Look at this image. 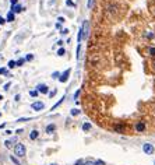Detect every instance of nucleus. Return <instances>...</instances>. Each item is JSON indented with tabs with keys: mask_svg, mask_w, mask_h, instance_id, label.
Here are the masks:
<instances>
[{
	"mask_svg": "<svg viewBox=\"0 0 155 165\" xmlns=\"http://www.w3.org/2000/svg\"><path fill=\"white\" fill-rule=\"evenodd\" d=\"M4 126H6V123H1L0 125V129H4Z\"/></svg>",
	"mask_w": 155,
	"mask_h": 165,
	"instance_id": "43",
	"label": "nucleus"
},
{
	"mask_svg": "<svg viewBox=\"0 0 155 165\" xmlns=\"http://www.w3.org/2000/svg\"><path fill=\"white\" fill-rule=\"evenodd\" d=\"M38 136H39V132L38 130H32L31 133H29V140H37Z\"/></svg>",
	"mask_w": 155,
	"mask_h": 165,
	"instance_id": "13",
	"label": "nucleus"
},
{
	"mask_svg": "<svg viewBox=\"0 0 155 165\" xmlns=\"http://www.w3.org/2000/svg\"><path fill=\"white\" fill-rule=\"evenodd\" d=\"M32 59H34V55H29V53H28L27 56H25V60H28V62H31Z\"/></svg>",
	"mask_w": 155,
	"mask_h": 165,
	"instance_id": "29",
	"label": "nucleus"
},
{
	"mask_svg": "<svg viewBox=\"0 0 155 165\" xmlns=\"http://www.w3.org/2000/svg\"><path fill=\"white\" fill-rule=\"evenodd\" d=\"M13 150H14V157H18V158H22V157H25V154H27V148H25V146L22 143L14 144Z\"/></svg>",
	"mask_w": 155,
	"mask_h": 165,
	"instance_id": "1",
	"label": "nucleus"
},
{
	"mask_svg": "<svg viewBox=\"0 0 155 165\" xmlns=\"http://www.w3.org/2000/svg\"><path fill=\"white\" fill-rule=\"evenodd\" d=\"M63 101H64V97H63V98H62V99H60V101H57V102H56V104H55L53 107H52V109H56V108L59 107V105H60V104H62V102H63Z\"/></svg>",
	"mask_w": 155,
	"mask_h": 165,
	"instance_id": "22",
	"label": "nucleus"
},
{
	"mask_svg": "<svg viewBox=\"0 0 155 165\" xmlns=\"http://www.w3.org/2000/svg\"><path fill=\"white\" fill-rule=\"evenodd\" d=\"M7 67H9V69H14V67H16V60H10V62L7 63Z\"/></svg>",
	"mask_w": 155,
	"mask_h": 165,
	"instance_id": "17",
	"label": "nucleus"
},
{
	"mask_svg": "<svg viewBox=\"0 0 155 165\" xmlns=\"http://www.w3.org/2000/svg\"><path fill=\"white\" fill-rule=\"evenodd\" d=\"M3 88H4V91H9V88H10V83L4 84V87H3Z\"/></svg>",
	"mask_w": 155,
	"mask_h": 165,
	"instance_id": "37",
	"label": "nucleus"
},
{
	"mask_svg": "<svg viewBox=\"0 0 155 165\" xmlns=\"http://www.w3.org/2000/svg\"><path fill=\"white\" fill-rule=\"evenodd\" d=\"M20 98H21V97H20V94H17V95H16V97H14V99H16V101H17V102L20 101Z\"/></svg>",
	"mask_w": 155,
	"mask_h": 165,
	"instance_id": "40",
	"label": "nucleus"
},
{
	"mask_svg": "<svg viewBox=\"0 0 155 165\" xmlns=\"http://www.w3.org/2000/svg\"><path fill=\"white\" fill-rule=\"evenodd\" d=\"M143 151H144V154H147V155H152L155 153V147L151 143H144L143 144Z\"/></svg>",
	"mask_w": 155,
	"mask_h": 165,
	"instance_id": "3",
	"label": "nucleus"
},
{
	"mask_svg": "<svg viewBox=\"0 0 155 165\" xmlns=\"http://www.w3.org/2000/svg\"><path fill=\"white\" fill-rule=\"evenodd\" d=\"M81 43H78V46H77V59H80V56H81Z\"/></svg>",
	"mask_w": 155,
	"mask_h": 165,
	"instance_id": "25",
	"label": "nucleus"
},
{
	"mask_svg": "<svg viewBox=\"0 0 155 165\" xmlns=\"http://www.w3.org/2000/svg\"><path fill=\"white\" fill-rule=\"evenodd\" d=\"M92 6H94V0H88V4H87V7H88V9H92Z\"/></svg>",
	"mask_w": 155,
	"mask_h": 165,
	"instance_id": "31",
	"label": "nucleus"
},
{
	"mask_svg": "<svg viewBox=\"0 0 155 165\" xmlns=\"http://www.w3.org/2000/svg\"><path fill=\"white\" fill-rule=\"evenodd\" d=\"M0 116H1V113H0Z\"/></svg>",
	"mask_w": 155,
	"mask_h": 165,
	"instance_id": "48",
	"label": "nucleus"
},
{
	"mask_svg": "<svg viewBox=\"0 0 155 165\" xmlns=\"http://www.w3.org/2000/svg\"><path fill=\"white\" fill-rule=\"evenodd\" d=\"M94 165H106L103 160H95L94 161Z\"/></svg>",
	"mask_w": 155,
	"mask_h": 165,
	"instance_id": "19",
	"label": "nucleus"
},
{
	"mask_svg": "<svg viewBox=\"0 0 155 165\" xmlns=\"http://www.w3.org/2000/svg\"><path fill=\"white\" fill-rule=\"evenodd\" d=\"M31 109H34V111L37 112H41L42 109H45V104H43L42 101H35L31 104Z\"/></svg>",
	"mask_w": 155,
	"mask_h": 165,
	"instance_id": "5",
	"label": "nucleus"
},
{
	"mask_svg": "<svg viewBox=\"0 0 155 165\" xmlns=\"http://www.w3.org/2000/svg\"><path fill=\"white\" fill-rule=\"evenodd\" d=\"M152 64H154V67H155V60H154V62H152Z\"/></svg>",
	"mask_w": 155,
	"mask_h": 165,
	"instance_id": "45",
	"label": "nucleus"
},
{
	"mask_svg": "<svg viewBox=\"0 0 155 165\" xmlns=\"http://www.w3.org/2000/svg\"><path fill=\"white\" fill-rule=\"evenodd\" d=\"M80 92H81L80 90H77V91H75V94H74V97H73V98H74V99H77V98L80 97Z\"/></svg>",
	"mask_w": 155,
	"mask_h": 165,
	"instance_id": "34",
	"label": "nucleus"
},
{
	"mask_svg": "<svg viewBox=\"0 0 155 165\" xmlns=\"http://www.w3.org/2000/svg\"><path fill=\"white\" fill-rule=\"evenodd\" d=\"M66 4L69 6V7H75V4H74V1H73V0H67V1H66Z\"/></svg>",
	"mask_w": 155,
	"mask_h": 165,
	"instance_id": "26",
	"label": "nucleus"
},
{
	"mask_svg": "<svg viewBox=\"0 0 155 165\" xmlns=\"http://www.w3.org/2000/svg\"><path fill=\"white\" fill-rule=\"evenodd\" d=\"M22 10H24V7H22L21 4H18V3H17V4L11 6V10H10V11H13L14 14H18V13H21Z\"/></svg>",
	"mask_w": 155,
	"mask_h": 165,
	"instance_id": "9",
	"label": "nucleus"
},
{
	"mask_svg": "<svg viewBox=\"0 0 155 165\" xmlns=\"http://www.w3.org/2000/svg\"><path fill=\"white\" fill-rule=\"evenodd\" d=\"M18 3V0H11V6H14V4H17Z\"/></svg>",
	"mask_w": 155,
	"mask_h": 165,
	"instance_id": "42",
	"label": "nucleus"
},
{
	"mask_svg": "<svg viewBox=\"0 0 155 165\" xmlns=\"http://www.w3.org/2000/svg\"><path fill=\"white\" fill-rule=\"evenodd\" d=\"M113 132H115V133H119V134L126 133V125H124V123H116V125L113 126Z\"/></svg>",
	"mask_w": 155,
	"mask_h": 165,
	"instance_id": "4",
	"label": "nucleus"
},
{
	"mask_svg": "<svg viewBox=\"0 0 155 165\" xmlns=\"http://www.w3.org/2000/svg\"><path fill=\"white\" fill-rule=\"evenodd\" d=\"M1 99H3V95H1V94H0V101H1Z\"/></svg>",
	"mask_w": 155,
	"mask_h": 165,
	"instance_id": "44",
	"label": "nucleus"
},
{
	"mask_svg": "<svg viewBox=\"0 0 155 165\" xmlns=\"http://www.w3.org/2000/svg\"><path fill=\"white\" fill-rule=\"evenodd\" d=\"M0 74H4V76H9V71L6 67H0Z\"/></svg>",
	"mask_w": 155,
	"mask_h": 165,
	"instance_id": "21",
	"label": "nucleus"
},
{
	"mask_svg": "<svg viewBox=\"0 0 155 165\" xmlns=\"http://www.w3.org/2000/svg\"><path fill=\"white\" fill-rule=\"evenodd\" d=\"M60 34H62V35H67V34H69V30H67V28H64V30L60 31Z\"/></svg>",
	"mask_w": 155,
	"mask_h": 165,
	"instance_id": "33",
	"label": "nucleus"
},
{
	"mask_svg": "<svg viewBox=\"0 0 155 165\" xmlns=\"http://www.w3.org/2000/svg\"><path fill=\"white\" fill-rule=\"evenodd\" d=\"M27 120H31V117H20L18 122H27Z\"/></svg>",
	"mask_w": 155,
	"mask_h": 165,
	"instance_id": "30",
	"label": "nucleus"
},
{
	"mask_svg": "<svg viewBox=\"0 0 155 165\" xmlns=\"http://www.w3.org/2000/svg\"><path fill=\"white\" fill-rule=\"evenodd\" d=\"M37 91L41 94H48L49 92V87L46 84H38L37 85Z\"/></svg>",
	"mask_w": 155,
	"mask_h": 165,
	"instance_id": "8",
	"label": "nucleus"
},
{
	"mask_svg": "<svg viewBox=\"0 0 155 165\" xmlns=\"http://www.w3.org/2000/svg\"><path fill=\"white\" fill-rule=\"evenodd\" d=\"M10 160H11V162L14 165H21V162L17 160V157H14V155H10Z\"/></svg>",
	"mask_w": 155,
	"mask_h": 165,
	"instance_id": "16",
	"label": "nucleus"
},
{
	"mask_svg": "<svg viewBox=\"0 0 155 165\" xmlns=\"http://www.w3.org/2000/svg\"><path fill=\"white\" fill-rule=\"evenodd\" d=\"M38 94H39V92H38L37 90H31V91H29V95L34 97V98H35V97H38Z\"/></svg>",
	"mask_w": 155,
	"mask_h": 165,
	"instance_id": "23",
	"label": "nucleus"
},
{
	"mask_svg": "<svg viewBox=\"0 0 155 165\" xmlns=\"http://www.w3.org/2000/svg\"><path fill=\"white\" fill-rule=\"evenodd\" d=\"M59 76H60L59 71H55L53 74H52V79H59Z\"/></svg>",
	"mask_w": 155,
	"mask_h": 165,
	"instance_id": "32",
	"label": "nucleus"
},
{
	"mask_svg": "<svg viewBox=\"0 0 155 165\" xmlns=\"http://www.w3.org/2000/svg\"><path fill=\"white\" fill-rule=\"evenodd\" d=\"M91 129H92V125H91V123H90V122L83 123V130H84V132H90Z\"/></svg>",
	"mask_w": 155,
	"mask_h": 165,
	"instance_id": "14",
	"label": "nucleus"
},
{
	"mask_svg": "<svg viewBox=\"0 0 155 165\" xmlns=\"http://www.w3.org/2000/svg\"><path fill=\"white\" fill-rule=\"evenodd\" d=\"M57 21H59V24H62V22L66 21V18H64V17H59V18H57Z\"/></svg>",
	"mask_w": 155,
	"mask_h": 165,
	"instance_id": "35",
	"label": "nucleus"
},
{
	"mask_svg": "<svg viewBox=\"0 0 155 165\" xmlns=\"http://www.w3.org/2000/svg\"><path fill=\"white\" fill-rule=\"evenodd\" d=\"M148 53H150V56H154V58H155V48H150V49H148Z\"/></svg>",
	"mask_w": 155,
	"mask_h": 165,
	"instance_id": "28",
	"label": "nucleus"
},
{
	"mask_svg": "<svg viewBox=\"0 0 155 165\" xmlns=\"http://www.w3.org/2000/svg\"><path fill=\"white\" fill-rule=\"evenodd\" d=\"M84 162H85V160H83V158H81V160H77L74 162V165H84Z\"/></svg>",
	"mask_w": 155,
	"mask_h": 165,
	"instance_id": "27",
	"label": "nucleus"
},
{
	"mask_svg": "<svg viewBox=\"0 0 155 165\" xmlns=\"http://www.w3.org/2000/svg\"><path fill=\"white\" fill-rule=\"evenodd\" d=\"M14 20H16V14H14L13 11H9V13H7V17H6V21H7V22H13Z\"/></svg>",
	"mask_w": 155,
	"mask_h": 165,
	"instance_id": "11",
	"label": "nucleus"
},
{
	"mask_svg": "<svg viewBox=\"0 0 155 165\" xmlns=\"http://www.w3.org/2000/svg\"><path fill=\"white\" fill-rule=\"evenodd\" d=\"M134 130L137 132V133H143V132H145V123L144 122H137L136 125H134Z\"/></svg>",
	"mask_w": 155,
	"mask_h": 165,
	"instance_id": "7",
	"label": "nucleus"
},
{
	"mask_svg": "<svg viewBox=\"0 0 155 165\" xmlns=\"http://www.w3.org/2000/svg\"><path fill=\"white\" fill-rule=\"evenodd\" d=\"M4 22H6V18H3V17L0 16V25H3Z\"/></svg>",
	"mask_w": 155,
	"mask_h": 165,
	"instance_id": "38",
	"label": "nucleus"
},
{
	"mask_svg": "<svg viewBox=\"0 0 155 165\" xmlns=\"http://www.w3.org/2000/svg\"><path fill=\"white\" fill-rule=\"evenodd\" d=\"M154 165H155V161H154Z\"/></svg>",
	"mask_w": 155,
	"mask_h": 165,
	"instance_id": "47",
	"label": "nucleus"
},
{
	"mask_svg": "<svg viewBox=\"0 0 155 165\" xmlns=\"http://www.w3.org/2000/svg\"><path fill=\"white\" fill-rule=\"evenodd\" d=\"M70 73H71V69H67V70H64V73H62V74L59 76V79H57V80H59L60 83H66V81L69 80V77H70Z\"/></svg>",
	"mask_w": 155,
	"mask_h": 165,
	"instance_id": "6",
	"label": "nucleus"
},
{
	"mask_svg": "<svg viewBox=\"0 0 155 165\" xmlns=\"http://www.w3.org/2000/svg\"><path fill=\"white\" fill-rule=\"evenodd\" d=\"M84 165H94V161H85V162H84Z\"/></svg>",
	"mask_w": 155,
	"mask_h": 165,
	"instance_id": "39",
	"label": "nucleus"
},
{
	"mask_svg": "<svg viewBox=\"0 0 155 165\" xmlns=\"http://www.w3.org/2000/svg\"><path fill=\"white\" fill-rule=\"evenodd\" d=\"M119 11V6L116 3H111V4L106 6V13L108 14H111V16H116Z\"/></svg>",
	"mask_w": 155,
	"mask_h": 165,
	"instance_id": "2",
	"label": "nucleus"
},
{
	"mask_svg": "<svg viewBox=\"0 0 155 165\" xmlns=\"http://www.w3.org/2000/svg\"><path fill=\"white\" fill-rule=\"evenodd\" d=\"M147 38H148V39H152V38H154V34H152V32H148V34H147Z\"/></svg>",
	"mask_w": 155,
	"mask_h": 165,
	"instance_id": "36",
	"label": "nucleus"
},
{
	"mask_svg": "<svg viewBox=\"0 0 155 165\" xmlns=\"http://www.w3.org/2000/svg\"><path fill=\"white\" fill-rule=\"evenodd\" d=\"M50 165H56V164H50Z\"/></svg>",
	"mask_w": 155,
	"mask_h": 165,
	"instance_id": "46",
	"label": "nucleus"
},
{
	"mask_svg": "<svg viewBox=\"0 0 155 165\" xmlns=\"http://www.w3.org/2000/svg\"><path fill=\"white\" fill-rule=\"evenodd\" d=\"M80 113H81V111L80 109H77V108H74V109L70 111V115H71V116H78Z\"/></svg>",
	"mask_w": 155,
	"mask_h": 165,
	"instance_id": "15",
	"label": "nucleus"
},
{
	"mask_svg": "<svg viewBox=\"0 0 155 165\" xmlns=\"http://www.w3.org/2000/svg\"><path fill=\"white\" fill-rule=\"evenodd\" d=\"M64 55H66V49L60 48L59 50H57V56H60V58H62V56H64Z\"/></svg>",
	"mask_w": 155,
	"mask_h": 165,
	"instance_id": "18",
	"label": "nucleus"
},
{
	"mask_svg": "<svg viewBox=\"0 0 155 165\" xmlns=\"http://www.w3.org/2000/svg\"><path fill=\"white\" fill-rule=\"evenodd\" d=\"M16 141V138H11V140H6L4 141V147L6 148H11V147H14L13 146V143Z\"/></svg>",
	"mask_w": 155,
	"mask_h": 165,
	"instance_id": "12",
	"label": "nucleus"
},
{
	"mask_svg": "<svg viewBox=\"0 0 155 165\" xmlns=\"http://www.w3.org/2000/svg\"><path fill=\"white\" fill-rule=\"evenodd\" d=\"M56 92H57V91H56V90H52V91H49V92H48L49 98H53V97L56 95Z\"/></svg>",
	"mask_w": 155,
	"mask_h": 165,
	"instance_id": "24",
	"label": "nucleus"
},
{
	"mask_svg": "<svg viewBox=\"0 0 155 165\" xmlns=\"http://www.w3.org/2000/svg\"><path fill=\"white\" fill-rule=\"evenodd\" d=\"M24 62H25V59H18V60L16 62V66H18V67H20V66H22V64H24Z\"/></svg>",
	"mask_w": 155,
	"mask_h": 165,
	"instance_id": "20",
	"label": "nucleus"
},
{
	"mask_svg": "<svg viewBox=\"0 0 155 165\" xmlns=\"http://www.w3.org/2000/svg\"><path fill=\"white\" fill-rule=\"evenodd\" d=\"M22 132H24V130H22V129H17V130H16V133H17V134H21Z\"/></svg>",
	"mask_w": 155,
	"mask_h": 165,
	"instance_id": "41",
	"label": "nucleus"
},
{
	"mask_svg": "<svg viewBox=\"0 0 155 165\" xmlns=\"http://www.w3.org/2000/svg\"><path fill=\"white\" fill-rule=\"evenodd\" d=\"M55 130H56V125H55V123H49L48 126H46V129H45V132L48 134H52Z\"/></svg>",
	"mask_w": 155,
	"mask_h": 165,
	"instance_id": "10",
	"label": "nucleus"
}]
</instances>
